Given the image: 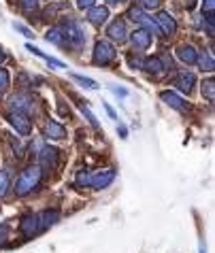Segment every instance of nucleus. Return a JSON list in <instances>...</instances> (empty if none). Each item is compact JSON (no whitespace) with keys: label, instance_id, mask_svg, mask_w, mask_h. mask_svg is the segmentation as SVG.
Returning <instances> with one entry per match:
<instances>
[{"label":"nucleus","instance_id":"412c9836","mask_svg":"<svg viewBox=\"0 0 215 253\" xmlns=\"http://www.w3.org/2000/svg\"><path fill=\"white\" fill-rule=\"evenodd\" d=\"M196 62H200V66H203V70H207V73H213L215 70V58H213L211 51H203L198 55Z\"/></svg>","mask_w":215,"mask_h":253},{"label":"nucleus","instance_id":"6e6552de","mask_svg":"<svg viewBox=\"0 0 215 253\" xmlns=\"http://www.w3.org/2000/svg\"><path fill=\"white\" fill-rule=\"evenodd\" d=\"M151 34L149 30H145V28H136V30L130 34V45H132L134 51H147L149 45H151Z\"/></svg>","mask_w":215,"mask_h":253},{"label":"nucleus","instance_id":"c9c22d12","mask_svg":"<svg viewBox=\"0 0 215 253\" xmlns=\"http://www.w3.org/2000/svg\"><path fill=\"white\" fill-rule=\"evenodd\" d=\"M117 134H120L122 138H126L128 136V128L126 126H117Z\"/></svg>","mask_w":215,"mask_h":253},{"label":"nucleus","instance_id":"f03ea898","mask_svg":"<svg viewBox=\"0 0 215 253\" xmlns=\"http://www.w3.org/2000/svg\"><path fill=\"white\" fill-rule=\"evenodd\" d=\"M41 177H43V168H41L39 164L37 166H28L22 170V174L17 177L15 185H13V192H15V196H19V198H24V196H28L30 192H34V189L39 187L41 183Z\"/></svg>","mask_w":215,"mask_h":253},{"label":"nucleus","instance_id":"7c9ffc66","mask_svg":"<svg viewBox=\"0 0 215 253\" xmlns=\"http://www.w3.org/2000/svg\"><path fill=\"white\" fill-rule=\"evenodd\" d=\"M89 181H92V174H87V172H79V177H77V185H89Z\"/></svg>","mask_w":215,"mask_h":253},{"label":"nucleus","instance_id":"dca6fc26","mask_svg":"<svg viewBox=\"0 0 215 253\" xmlns=\"http://www.w3.org/2000/svg\"><path fill=\"white\" fill-rule=\"evenodd\" d=\"M177 58L183 62V64H196L198 60V51L194 49V45H179L177 47Z\"/></svg>","mask_w":215,"mask_h":253},{"label":"nucleus","instance_id":"2f4dec72","mask_svg":"<svg viewBox=\"0 0 215 253\" xmlns=\"http://www.w3.org/2000/svg\"><path fill=\"white\" fill-rule=\"evenodd\" d=\"M215 11V0H203V13H213Z\"/></svg>","mask_w":215,"mask_h":253},{"label":"nucleus","instance_id":"cd10ccee","mask_svg":"<svg viewBox=\"0 0 215 253\" xmlns=\"http://www.w3.org/2000/svg\"><path fill=\"white\" fill-rule=\"evenodd\" d=\"M6 241H9V226L0 223V245H4Z\"/></svg>","mask_w":215,"mask_h":253},{"label":"nucleus","instance_id":"58836bf2","mask_svg":"<svg viewBox=\"0 0 215 253\" xmlns=\"http://www.w3.org/2000/svg\"><path fill=\"white\" fill-rule=\"evenodd\" d=\"M107 2H109V4H124L126 0H107Z\"/></svg>","mask_w":215,"mask_h":253},{"label":"nucleus","instance_id":"2eb2a0df","mask_svg":"<svg viewBox=\"0 0 215 253\" xmlns=\"http://www.w3.org/2000/svg\"><path fill=\"white\" fill-rule=\"evenodd\" d=\"M87 19H89V24H94V26H102L109 19V9L107 6H89Z\"/></svg>","mask_w":215,"mask_h":253},{"label":"nucleus","instance_id":"0eeeda50","mask_svg":"<svg viewBox=\"0 0 215 253\" xmlns=\"http://www.w3.org/2000/svg\"><path fill=\"white\" fill-rule=\"evenodd\" d=\"M128 17L132 19L134 24H138L141 28H145V30H149L151 34H160V30H158L156 22H154V19H151L143 9H136V6H134V9H130V11H128Z\"/></svg>","mask_w":215,"mask_h":253},{"label":"nucleus","instance_id":"c756f323","mask_svg":"<svg viewBox=\"0 0 215 253\" xmlns=\"http://www.w3.org/2000/svg\"><path fill=\"white\" fill-rule=\"evenodd\" d=\"M13 28H15V30H17V32H22V34H24V37H28V39H32V37H34V34H32V30H30V28H26V26H22V24H13Z\"/></svg>","mask_w":215,"mask_h":253},{"label":"nucleus","instance_id":"4be33fe9","mask_svg":"<svg viewBox=\"0 0 215 253\" xmlns=\"http://www.w3.org/2000/svg\"><path fill=\"white\" fill-rule=\"evenodd\" d=\"M200 87H203V96L207 98V100H209V102H215V81H213V77L205 79Z\"/></svg>","mask_w":215,"mask_h":253},{"label":"nucleus","instance_id":"393cba45","mask_svg":"<svg viewBox=\"0 0 215 253\" xmlns=\"http://www.w3.org/2000/svg\"><path fill=\"white\" fill-rule=\"evenodd\" d=\"M9 89V70H4L0 66V94Z\"/></svg>","mask_w":215,"mask_h":253},{"label":"nucleus","instance_id":"5701e85b","mask_svg":"<svg viewBox=\"0 0 215 253\" xmlns=\"http://www.w3.org/2000/svg\"><path fill=\"white\" fill-rule=\"evenodd\" d=\"M9 185H11V174H9V170H0V198L6 194V189H9Z\"/></svg>","mask_w":215,"mask_h":253},{"label":"nucleus","instance_id":"ddd939ff","mask_svg":"<svg viewBox=\"0 0 215 253\" xmlns=\"http://www.w3.org/2000/svg\"><path fill=\"white\" fill-rule=\"evenodd\" d=\"M115 174L117 172L113 170V168H109V170H100V172H96V177H92L89 185H92L94 189H105L115 181Z\"/></svg>","mask_w":215,"mask_h":253},{"label":"nucleus","instance_id":"4c0bfd02","mask_svg":"<svg viewBox=\"0 0 215 253\" xmlns=\"http://www.w3.org/2000/svg\"><path fill=\"white\" fill-rule=\"evenodd\" d=\"M6 60V53H4V49L2 47H0V64H2V62Z\"/></svg>","mask_w":215,"mask_h":253},{"label":"nucleus","instance_id":"9d476101","mask_svg":"<svg viewBox=\"0 0 215 253\" xmlns=\"http://www.w3.org/2000/svg\"><path fill=\"white\" fill-rule=\"evenodd\" d=\"M160 98H162V102H166L171 109H175V111H179V113H185V111L190 109V104L183 100L179 94H175V92H171V89H164V92L160 94Z\"/></svg>","mask_w":215,"mask_h":253},{"label":"nucleus","instance_id":"f704fd0d","mask_svg":"<svg viewBox=\"0 0 215 253\" xmlns=\"http://www.w3.org/2000/svg\"><path fill=\"white\" fill-rule=\"evenodd\" d=\"M111 92H113L115 96H122V98H124V96H128V89H124V87H115V85L111 87Z\"/></svg>","mask_w":215,"mask_h":253},{"label":"nucleus","instance_id":"4468645a","mask_svg":"<svg viewBox=\"0 0 215 253\" xmlns=\"http://www.w3.org/2000/svg\"><path fill=\"white\" fill-rule=\"evenodd\" d=\"M45 138H49V140H64L66 138V128L60 122H53V119H49V122L45 124Z\"/></svg>","mask_w":215,"mask_h":253},{"label":"nucleus","instance_id":"9b49d317","mask_svg":"<svg viewBox=\"0 0 215 253\" xmlns=\"http://www.w3.org/2000/svg\"><path fill=\"white\" fill-rule=\"evenodd\" d=\"M107 37L115 43H124L128 39V28H126V22L124 19H115L113 24H109L107 28Z\"/></svg>","mask_w":215,"mask_h":253},{"label":"nucleus","instance_id":"72a5a7b5","mask_svg":"<svg viewBox=\"0 0 215 253\" xmlns=\"http://www.w3.org/2000/svg\"><path fill=\"white\" fill-rule=\"evenodd\" d=\"M96 0H77V6L79 9H89V6H94Z\"/></svg>","mask_w":215,"mask_h":253},{"label":"nucleus","instance_id":"39448f33","mask_svg":"<svg viewBox=\"0 0 215 253\" xmlns=\"http://www.w3.org/2000/svg\"><path fill=\"white\" fill-rule=\"evenodd\" d=\"M39 166L41 168H47V170H53L55 166H58V160H60V151L55 149L51 145H43L39 149Z\"/></svg>","mask_w":215,"mask_h":253},{"label":"nucleus","instance_id":"b1692460","mask_svg":"<svg viewBox=\"0 0 215 253\" xmlns=\"http://www.w3.org/2000/svg\"><path fill=\"white\" fill-rule=\"evenodd\" d=\"M73 79L77 81V83H81L83 87H87V89H98V83H96L94 79H89V77H83V75H77V73H75V75H73Z\"/></svg>","mask_w":215,"mask_h":253},{"label":"nucleus","instance_id":"6ab92c4d","mask_svg":"<svg viewBox=\"0 0 215 253\" xmlns=\"http://www.w3.org/2000/svg\"><path fill=\"white\" fill-rule=\"evenodd\" d=\"M26 49H28V51H30V53H34V55H37V58H41V60H45L47 62V64H49V66H53V68H64L66 64H64V62H60V60H55V58H51V55H47V53H43V51H41V49L39 47H34V45H30V43H28L26 45Z\"/></svg>","mask_w":215,"mask_h":253},{"label":"nucleus","instance_id":"473e14b6","mask_svg":"<svg viewBox=\"0 0 215 253\" xmlns=\"http://www.w3.org/2000/svg\"><path fill=\"white\" fill-rule=\"evenodd\" d=\"M128 64L132 68H143V58H128Z\"/></svg>","mask_w":215,"mask_h":253},{"label":"nucleus","instance_id":"a878e982","mask_svg":"<svg viewBox=\"0 0 215 253\" xmlns=\"http://www.w3.org/2000/svg\"><path fill=\"white\" fill-rule=\"evenodd\" d=\"M39 2H41V0H19L22 9H26V11H34L39 6Z\"/></svg>","mask_w":215,"mask_h":253},{"label":"nucleus","instance_id":"bb28decb","mask_svg":"<svg viewBox=\"0 0 215 253\" xmlns=\"http://www.w3.org/2000/svg\"><path fill=\"white\" fill-rule=\"evenodd\" d=\"M81 113H83V115H86V117H87V122H89V124H92V126H94V128H98V119H96V117L92 115V111H89L87 107H81Z\"/></svg>","mask_w":215,"mask_h":253},{"label":"nucleus","instance_id":"ea45409f","mask_svg":"<svg viewBox=\"0 0 215 253\" xmlns=\"http://www.w3.org/2000/svg\"><path fill=\"white\" fill-rule=\"evenodd\" d=\"M198 253H207V249H205V245H200V247H198Z\"/></svg>","mask_w":215,"mask_h":253},{"label":"nucleus","instance_id":"f257e3e1","mask_svg":"<svg viewBox=\"0 0 215 253\" xmlns=\"http://www.w3.org/2000/svg\"><path fill=\"white\" fill-rule=\"evenodd\" d=\"M60 219V213L58 211H43V213H30L22 217V223H19V230L26 238H32L45 232L47 228H51L53 223H58Z\"/></svg>","mask_w":215,"mask_h":253},{"label":"nucleus","instance_id":"1a4fd4ad","mask_svg":"<svg viewBox=\"0 0 215 253\" xmlns=\"http://www.w3.org/2000/svg\"><path fill=\"white\" fill-rule=\"evenodd\" d=\"M156 26H158V30H160V34H164V37H172V34L177 32L175 17H172L171 13H166V11H160L156 15Z\"/></svg>","mask_w":215,"mask_h":253},{"label":"nucleus","instance_id":"f3484780","mask_svg":"<svg viewBox=\"0 0 215 253\" xmlns=\"http://www.w3.org/2000/svg\"><path fill=\"white\" fill-rule=\"evenodd\" d=\"M9 104L13 107V111H19V113H26V111L32 109V98L28 94H15L9 100Z\"/></svg>","mask_w":215,"mask_h":253},{"label":"nucleus","instance_id":"f8f14e48","mask_svg":"<svg viewBox=\"0 0 215 253\" xmlns=\"http://www.w3.org/2000/svg\"><path fill=\"white\" fill-rule=\"evenodd\" d=\"M194 85H196V75L190 73V70H181V73L177 75V79H175V87L179 89V92H183V94H190Z\"/></svg>","mask_w":215,"mask_h":253},{"label":"nucleus","instance_id":"aec40b11","mask_svg":"<svg viewBox=\"0 0 215 253\" xmlns=\"http://www.w3.org/2000/svg\"><path fill=\"white\" fill-rule=\"evenodd\" d=\"M47 41H49L51 45H55V47H66V39H64L62 28H51V30L47 32Z\"/></svg>","mask_w":215,"mask_h":253},{"label":"nucleus","instance_id":"e433bc0d","mask_svg":"<svg viewBox=\"0 0 215 253\" xmlns=\"http://www.w3.org/2000/svg\"><path fill=\"white\" fill-rule=\"evenodd\" d=\"M105 109H107V113H109V117H113V119H117V113L113 109H111V104H105Z\"/></svg>","mask_w":215,"mask_h":253},{"label":"nucleus","instance_id":"7ed1b4c3","mask_svg":"<svg viewBox=\"0 0 215 253\" xmlns=\"http://www.w3.org/2000/svg\"><path fill=\"white\" fill-rule=\"evenodd\" d=\"M62 32H64L66 45L73 47V49H81L87 41L86 32H83V28H81V24L77 22V19H66L64 26H62Z\"/></svg>","mask_w":215,"mask_h":253},{"label":"nucleus","instance_id":"20e7f679","mask_svg":"<svg viewBox=\"0 0 215 253\" xmlns=\"http://www.w3.org/2000/svg\"><path fill=\"white\" fill-rule=\"evenodd\" d=\"M115 55H117V51H115V47L109 43V41H98V43L94 45V64L96 66H109L111 62L115 60Z\"/></svg>","mask_w":215,"mask_h":253},{"label":"nucleus","instance_id":"a211bd4d","mask_svg":"<svg viewBox=\"0 0 215 253\" xmlns=\"http://www.w3.org/2000/svg\"><path fill=\"white\" fill-rule=\"evenodd\" d=\"M141 70H145V73H149V75H162L166 70V66L160 58H147V60H143Z\"/></svg>","mask_w":215,"mask_h":253},{"label":"nucleus","instance_id":"c85d7f7f","mask_svg":"<svg viewBox=\"0 0 215 253\" xmlns=\"http://www.w3.org/2000/svg\"><path fill=\"white\" fill-rule=\"evenodd\" d=\"M143 9H158L162 4V0H141Z\"/></svg>","mask_w":215,"mask_h":253},{"label":"nucleus","instance_id":"423d86ee","mask_svg":"<svg viewBox=\"0 0 215 253\" xmlns=\"http://www.w3.org/2000/svg\"><path fill=\"white\" fill-rule=\"evenodd\" d=\"M6 122H9L13 128H15L17 134H30L32 132V122L30 117H28L26 113H19V111H11L9 115H6Z\"/></svg>","mask_w":215,"mask_h":253}]
</instances>
